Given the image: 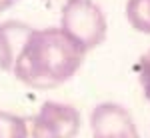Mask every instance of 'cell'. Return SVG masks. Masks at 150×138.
I'll list each match as a JSON object with an SVG mask.
<instances>
[{"mask_svg": "<svg viewBox=\"0 0 150 138\" xmlns=\"http://www.w3.org/2000/svg\"><path fill=\"white\" fill-rule=\"evenodd\" d=\"M138 82L144 92V98L150 102V50L144 52L138 60Z\"/></svg>", "mask_w": 150, "mask_h": 138, "instance_id": "obj_8", "label": "cell"}, {"mask_svg": "<svg viewBox=\"0 0 150 138\" xmlns=\"http://www.w3.org/2000/svg\"><path fill=\"white\" fill-rule=\"evenodd\" d=\"M90 130L92 138H140L132 114L116 102H100L94 106Z\"/></svg>", "mask_w": 150, "mask_h": 138, "instance_id": "obj_4", "label": "cell"}, {"mask_svg": "<svg viewBox=\"0 0 150 138\" xmlns=\"http://www.w3.org/2000/svg\"><path fill=\"white\" fill-rule=\"evenodd\" d=\"M12 2H16V0H12Z\"/></svg>", "mask_w": 150, "mask_h": 138, "instance_id": "obj_10", "label": "cell"}, {"mask_svg": "<svg viewBox=\"0 0 150 138\" xmlns=\"http://www.w3.org/2000/svg\"><path fill=\"white\" fill-rule=\"evenodd\" d=\"M82 50L60 26L32 28L26 36L12 72L34 90H52L68 82L84 62Z\"/></svg>", "mask_w": 150, "mask_h": 138, "instance_id": "obj_1", "label": "cell"}, {"mask_svg": "<svg viewBox=\"0 0 150 138\" xmlns=\"http://www.w3.org/2000/svg\"><path fill=\"white\" fill-rule=\"evenodd\" d=\"M60 28L88 52L104 42L108 22L104 10L94 0H66L60 10Z\"/></svg>", "mask_w": 150, "mask_h": 138, "instance_id": "obj_2", "label": "cell"}, {"mask_svg": "<svg viewBox=\"0 0 150 138\" xmlns=\"http://www.w3.org/2000/svg\"><path fill=\"white\" fill-rule=\"evenodd\" d=\"M12 4H14V2H12V0H0V12L8 10V8H10Z\"/></svg>", "mask_w": 150, "mask_h": 138, "instance_id": "obj_9", "label": "cell"}, {"mask_svg": "<svg viewBox=\"0 0 150 138\" xmlns=\"http://www.w3.org/2000/svg\"><path fill=\"white\" fill-rule=\"evenodd\" d=\"M80 112L72 104L46 100L38 112L26 116V138H76Z\"/></svg>", "mask_w": 150, "mask_h": 138, "instance_id": "obj_3", "label": "cell"}, {"mask_svg": "<svg viewBox=\"0 0 150 138\" xmlns=\"http://www.w3.org/2000/svg\"><path fill=\"white\" fill-rule=\"evenodd\" d=\"M126 20L134 30L150 34V0H128Z\"/></svg>", "mask_w": 150, "mask_h": 138, "instance_id": "obj_6", "label": "cell"}, {"mask_svg": "<svg viewBox=\"0 0 150 138\" xmlns=\"http://www.w3.org/2000/svg\"><path fill=\"white\" fill-rule=\"evenodd\" d=\"M30 32H32L30 24L18 22V20L0 22V72L12 70L14 60Z\"/></svg>", "mask_w": 150, "mask_h": 138, "instance_id": "obj_5", "label": "cell"}, {"mask_svg": "<svg viewBox=\"0 0 150 138\" xmlns=\"http://www.w3.org/2000/svg\"><path fill=\"white\" fill-rule=\"evenodd\" d=\"M0 138H26V116L0 110Z\"/></svg>", "mask_w": 150, "mask_h": 138, "instance_id": "obj_7", "label": "cell"}]
</instances>
